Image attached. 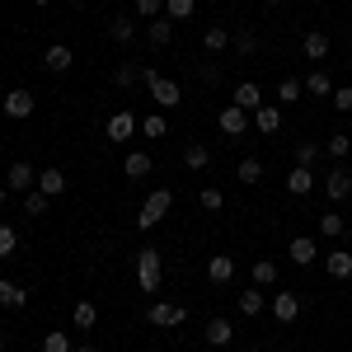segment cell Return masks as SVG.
<instances>
[{
    "mask_svg": "<svg viewBox=\"0 0 352 352\" xmlns=\"http://www.w3.org/2000/svg\"><path fill=\"white\" fill-rule=\"evenodd\" d=\"M160 282H164V254L155 244L136 249V287L141 292H160Z\"/></svg>",
    "mask_w": 352,
    "mask_h": 352,
    "instance_id": "obj_1",
    "label": "cell"
},
{
    "mask_svg": "<svg viewBox=\"0 0 352 352\" xmlns=\"http://www.w3.org/2000/svg\"><path fill=\"white\" fill-rule=\"evenodd\" d=\"M141 80H146V89H151V99H155V104H160L164 113L184 104V89H179V80H169V76H160L155 66H141Z\"/></svg>",
    "mask_w": 352,
    "mask_h": 352,
    "instance_id": "obj_2",
    "label": "cell"
},
{
    "mask_svg": "<svg viewBox=\"0 0 352 352\" xmlns=\"http://www.w3.org/2000/svg\"><path fill=\"white\" fill-rule=\"evenodd\" d=\"M169 207H174V192H169V188H155L151 197H146V202H141V212H136V226H141V230H155V226L169 217Z\"/></svg>",
    "mask_w": 352,
    "mask_h": 352,
    "instance_id": "obj_3",
    "label": "cell"
},
{
    "mask_svg": "<svg viewBox=\"0 0 352 352\" xmlns=\"http://www.w3.org/2000/svg\"><path fill=\"white\" fill-rule=\"evenodd\" d=\"M33 109H38L33 89H10V94L0 99V113H5L10 122H24V118H33Z\"/></svg>",
    "mask_w": 352,
    "mask_h": 352,
    "instance_id": "obj_4",
    "label": "cell"
},
{
    "mask_svg": "<svg viewBox=\"0 0 352 352\" xmlns=\"http://www.w3.org/2000/svg\"><path fill=\"white\" fill-rule=\"evenodd\" d=\"M146 320H151L155 329H179L184 320H188V310H184V305H174V300H155V305L146 310Z\"/></svg>",
    "mask_w": 352,
    "mask_h": 352,
    "instance_id": "obj_5",
    "label": "cell"
},
{
    "mask_svg": "<svg viewBox=\"0 0 352 352\" xmlns=\"http://www.w3.org/2000/svg\"><path fill=\"white\" fill-rule=\"evenodd\" d=\"M104 132H109V141H132V136L141 132V122H136L132 109H118L109 122H104Z\"/></svg>",
    "mask_w": 352,
    "mask_h": 352,
    "instance_id": "obj_6",
    "label": "cell"
},
{
    "mask_svg": "<svg viewBox=\"0 0 352 352\" xmlns=\"http://www.w3.org/2000/svg\"><path fill=\"white\" fill-rule=\"evenodd\" d=\"M5 188H10V192H33V188H38V169H33L28 160H14V164H10V174H5Z\"/></svg>",
    "mask_w": 352,
    "mask_h": 352,
    "instance_id": "obj_7",
    "label": "cell"
},
{
    "mask_svg": "<svg viewBox=\"0 0 352 352\" xmlns=\"http://www.w3.org/2000/svg\"><path fill=\"white\" fill-rule=\"evenodd\" d=\"M268 310H272L277 324H296V320H300V296H296V292H277Z\"/></svg>",
    "mask_w": 352,
    "mask_h": 352,
    "instance_id": "obj_8",
    "label": "cell"
},
{
    "mask_svg": "<svg viewBox=\"0 0 352 352\" xmlns=\"http://www.w3.org/2000/svg\"><path fill=\"white\" fill-rule=\"evenodd\" d=\"M217 127L226 136H244V132H249V113H244L240 104H226V109L217 113Z\"/></svg>",
    "mask_w": 352,
    "mask_h": 352,
    "instance_id": "obj_9",
    "label": "cell"
},
{
    "mask_svg": "<svg viewBox=\"0 0 352 352\" xmlns=\"http://www.w3.org/2000/svg\"><path fill=\"white\" fill-rule=\"evenodd\" d=\"M329 47H333V43H329L324 28H310V33L300 38V52H305V61H315V66H320V61L329 56Z\"/></svg>",
    "mask_w": 352,
    "mask_h": 352,
    "instance_id": "obj_10",
    "label": "cell"
},
{
    "mask_svg": "<svg viewBox=\"0 0 352 352\" xmlns=\"http://www.w3.org/2000/svg\"><path fill=\"white\" fill-rule=\"evenodd\" d=\"M43 61H47V71H52V76H66V71L76 66V52H71L66 43H52V47L43 52Z\"/></svg>",
    "mask_w": 352,
    "mask_h": 352,
    "instance_id": "obj_11",
    "label": "cell"
},
{
    "mask_svg": "<svg viewBox=\"0 0 352 352\" xmlns=\"http://www.w3.org/2000/svg\"><path fill=\"white\" fill-rule=\"evenodd\" d=\"M324 272L333 277V282H348L352 277V254L348 249H329L324 254Z\"/></svg>",
    "mask_w": 352,
    "mask_h": 352,
    "instance_id": "obj_12",
    "label": "cell"
},
{
    "mask_svg": "<svg viewBox=\"0 0 352 352\" xmlns=\"http://www.w3.org/2000/svg\"><path fill=\"white\" fill-rule=\"evenodd\" d=\"M310 188H315V169H310V164H292V174H287V192H292V197H305Z\"/></svg>",
    "mask_w": 352,
    "mask_h": 352,
    "instance_id": "obj_13",
    "label": "cell"
},
{
    "mask_svg": "<svg viewBox=\"0 0 352 352\" xmlns=\"http://www.w3.org/2000/svg\"><path fill=\"white\" fill-rule=\"evenodd\" d=\"M300 89H305V94H315V99H329V94H333V80H329L324 66H310V76L300 80Z\"/></svg>",
    "mask_w": 352,
    "mask_h": 352,
    "instance_id": "obj_14",
    "label": "cell"
},
{
    "mask_svg": "<svg viewBox=\"0 0 352 352\" xmlns=\"http://www.w3.org/2000/svg\"><path fill=\"white\" fill-rule=\"evenodd\" d=\"M235 104H240L244 113H258V109H263V89H258L254 80H240V85H235Z\"/></svg>",
    "mask_w": 352,
    "mask_h": 352,
    "instance_id": "obj_15",
    "label": "cell"
},
{
    "mask_svg": "<svg viewBox=\"0 0 352 352\" xmlns=\"http://www.w3.org/2000/svg\"><path fill=\"white\" fill-rule=\"evenodd\" d=\"M287 258H292L296 268H310V263H315V240H310V235H296V240L287 244Z\"/></svg>",
    "mask_w": 352,
    "mask_h": 352,
    "instance_id": "obj_16",
    "label": "cell"
},
{
    "mask_svg": "<svg viewBox=\"0 0 352 352\" xmlns=\"http://www.w3.org/2000/svg\"><path fill=\"white\" fill-rule=\"evenodd\" d=\"M207 277H212L217 287H226V282L235 277V258H230V254H212V258H207Z\"/></svg>",
    "mask_w": 352,
    "mask_h": 352,
    "instance_id": "obj_17",
    "label": "cell"
},
{
    "mask_svg": "<svg viewBox=\"0 0 352 352\" xmlns=\"http://www.w3.org/2000/svg\"><path fill=\"white\" fill-rule=\"evenodd\" d=\"M207 164H212V151H207L202 141H188V146H184V169H192V174H202Z\"/></svg>",
    "mask_w": 352,
    "mask_h": 352,
    "instance_id": "obj_18",
    "label": "cell"
},
{
    "mask_svg": "<svg viewBox=\"0 0 352 352\" xmlns=\"http://www.w3.org/2000/svg\"><path fill=\"white\" fill-rule=\"evenodd\" d=\"M202 333H207V343H212V348H230L235 324H230V320H207V329H202Z\"/></svg>",
    "mask_w": 352,
    "mask_h": 352,
    "instance_id": "obj_19",
    "label": "cell"
},
{
    "mask_svg": "<svg viewBox=\"0 0 352 352\" xmlns=\"http://www.w3.org/2000/svg\"><path fill=\"white\" fill-rule=\"evenodd\" d=\"M146 38H151V47H169V38H174V19H169V14L151 19V24H146Z\"/></svg>",
    "mask_w": 352,
    "mask_h": 352,
    "instance_id": "obj_20",
    "label": "cell"
},
{
    "mask_svg": "<svg viewBox=\"0 0 352 352\" xmlns=\"http://www.w3.org/2000/svg\"><path fill=\"white\" fill-rule=\"evenodd\" d=\"M324 192L333 197V202H343V197H352V174H348V169H333V174L324 179Z\"/></svg>",
    "mask_w": 352,
    "mask_h": 352,
    "instance_id": "obj_21",
    "label": "cell"
},
{
    "mask_svg": "<svg viewBox=\"0 0 352 352\" xmlns=\"http://www.w3.org/2000/svg\"><path fill=\"white\" fill-rule=\"evenodd\" d=\"M254 127H258L263 136H277V127H282V109H277V104H263V109L254 113Z\"/></svg>",
    "mask_w": 352,
    "mask_h": 352,
    "instance_id": "obj_22",
    "label": "cell"
},
{
    "mask_svg": "<svg viewBox=\"0 0 352 352\" xmlns=\"http://www.w3.org/2000/svg\"><path fill=\"white\" fill-rule=\"evenodd\" d=\"M0 305H5V310H24L28 292H24V287H14L10 277H0Z\"/></svg>",
    "mask_w": 352,
    "mask_h": 352,
    "instance_id": "obj_23",
    "label": "cell"
},
{
    "mask_svg": "<svg viewBox=\"0 0 352 352\" xmlns=\"http://www.w3.org/2000/svg\"><path fill=\"white\" fill-rule=\"evenodd\" d=\"M38 192L61 197V192H66V174H61V169H38Z\"/></svg>",
    "mask_w": 352,
    "mask_h": 352,
    "instance_id": "obj_24",
    "label": "cell"
},
{
    "mask_svg": "<svg viewBox=\"0 0 352 352\" xmlns=\"http://www.w3.org/2000/svg\"><path fill=\"white\" fill-rule=\"evenodd\" d=\"M71 324H76V329H94V324H99V305H94V300H76Z\"/></svg>",
    "mask_w": 352,
    "mask_h": 352,
    "instance_id": "obj_25",
    "label": "cell"
},
{
    "mask_svg": "<svg viewBox=\"0 0 352 352\" xmlns=\"http://www.w3.org/2000/svg\"><path fill=\"white\" fill-rule=\"evenodd\" d=\"M122 174H127V179H146V174H151V155H146V151H127Z\"/></svg>",
    "mask_w": 352,
    "mask_h": 352,
    "instance_id": "obj_26",
    "label": "cell"
},
{
    "mask_svg": "<svg viewBox=\"0 0 352 352\" xmlns=\"http://www.w3.org/2000/svg\"><path fill=\"white\" fill-rule=\"evenodd\" d=\"M109 38L118 43V47H132V43H136V24H132V19H122V14H118V19L109 24Z\"/></svg>",
    "mask_w": 352,
    "mask_h": 352,
    "instance_id": "obj_27",
    "label": "cell"
},
{
    "mask_svg": "<svg viewBox=\"0 0 352 352\" xmlns=\"http://www.w3.org/2000/svg\"><path fill=\"white\" fill-rule=\"evenodd\" d=\"M202 47H207V52H226V47H230V28H221V24L202 28Z\"/></svg>",
    "mask_w": 352,
    "mask_h": 352,
    "instance_id": "obj_28",
    "label": "cell"
},
{
    "mask_svg": "<svg viewBox=\"0 0 352 352\" xmlns=\"http://www.w3.org/2000/svg\"><path fill=\"white\" fill-rule=\"evenodd\" d=\"M235 179H240L244 188H254V184L263 179V160H254V155H244V160H240V169H235Z\"/></svg>",
    "mask_w": 352,
    "mask_h": 352,
    "instance_id": "obj_29",
    "label": "cell"
},
{
    "mask_svg": "<svg viewBox=\"0 0 352 352\" xmlns=\"http://www.w3.org/2000/svg\"><path fill=\"white\" fill-rule=\"evenodd\" d=\"M263 287H254V292H240V315L244 320H254V315H263Z\"/></svg>",
    "mask_w": 352,
    "mask_h": 352,
    "instance_id": "obj_30",
    "label": "cell"
},
{
    "mask_svg": "<svg viewBox=\"0 0 352 352\" xmlns=\"http://www.w3.org/2000/svg\"><path fill=\"white\" fill-rule=\"evenodd\" d=\"M230 47H235L240 56H254V52H258V33H249V28L230 33Z\"/></svg>",
    "mask_w": 352,
    "mask_h": 352,
    "instance_id": "obj_31",
    "label": "cell"
},
{
    "mask_svg": "<svg viewBox=\"0 0 352 352\" xmlns=\"http://www.w3.org/2000/svg\"><path fill=\"white\" fill-rule=\"evenodd\" d=\"M324 151L333 155V160H348V155H352V136H348V132H333V136L324 141Z\"/></svg>",
    "mask_w": 352,
    "mask_h": 352,
    "instance_id": "obj_32",
    "label": "cell"
},
{
    "mask_svg": "<svg viewBox=\"0 0 352 352\" xmlns=\"http://www.w3.org/2000/svg\"><path fill=\"white\" fill-rule=\"evenodd\" d=\"M343 230H348V221L338 217V212H324V217H320V235H324V240H338Z\"/></svg>",
    "mask_w": 352,
    "mask_h": 352,
    "instance_id": "obj_33",
    "label": "cell"
},
{
    "mask_svg": "<svg viewBox=\"0 0 352 352\" xmlns=\"http://www.w3.org/2000/svg\"><path fill=\"white\" fill-rule=\"evenodd\" d=\"M249 272H254V287H272V282H277V263H272V258H258Z\"/></svg>",
    "mask_w": 352,
    "mask_h": 352,
    "instance_id": "obj_34",
    "label": "cell"
},
{
    "mask_svg": "<svg viewBox=\"0 0 352 352\" xmlns=\"http://www.w3.org/2000/svg\"><path fill=\"white\" fill-rule=\"evenodd\" d=\"M169 132V122H164V113H151V118H141V136H151V141H160Z\"/></svg>",
    "mask_w": 352,
    "mask_h": 352,
    "instance_id": "obj_35",
    "label": "cell"
},
{
    "mask_svg": "<svg viewBox=\"0 0 352 352\" xmlns=\"http://www.w3.org/2000/svg\"><path fill=\"white\" fill-rule=\"evenodd\" d=\"M192 10H197V0H164V14L179 24V19H192Z\"/></svg>",
    "mask_w": 352,
    "mask_h": 352,
    "instance_id": "obj_36",
    "label": "cell"
},
{
    "mask_svg": "<svg viewBox=\"0 0 352 352\" xmlns=\"http://www.w3.org/2000/svg\"><path fill=\"white\" fill-rule=\"evenodd\" d=\"M14 249H19V230L0 221V258H14Z\"/></svg>",
    "mask_w": 352,
    "mask_h": 352,
    "instance_id": "obj_37",
    "label": "cell"
},
{
    "mask_svg": "<svg viewBox=\"0 0 352 352\" xmlns=\"http://www.w3.org/2000/svg\"><path fill=\"white\" fill-rule=\"evenodd\" d=\"M43 352H76V348H71V338L61 329H52V333H43Z\"/></svg>",
    "mask_w": 352,
    "mask_h": 352,
    "instance_id": "obj_38",
    "label": "cell"
},
{
    "mask_svg": "<svg viewBox=\"0 0 352 352\" xmlns=\"http://www.w3.org/2000/svg\"><path fill=\"white\" fill-rule=\"evenodd\" d=\"M47 202H52V197H47V192H38V188L24 192V212H28V217H43V212H47Z\"/></svg>",
    "mask_w": 352,
    "mask_h": 352,
    "instance_id": "obj_39",
    "label": "cell"
},
{
    "mask_svg": "<svg viewBox=\"0 0 352 352\" xmlns=\"http://www.w3.org/2000/svg\"><path fill=\"white\" fill-rule=\"evenodd\" d=\"M136 80H141V71H136V66H118V71H113V85H118V89H132Z\"/></svg>",
    "mask_w": 352,
    "mask_h": 352,
    "instance_id": "obj_40",
    "label": "cell"
},
{
    "mask_svg": "<svg viewBox=\"0 0 352 352\" xmlns=\"http://www.w3.org/2000/svg\"><path fill=\"white\" fill-rule=\"evenodd\" d=\"M197 202H202V212H221V207H226V192H221V188H202Z\"/></svg>",
    "mask_w": 352,
    "mask_h": 352,
    "instance_id": "obj_41",
    "label": "cell"
},
{
    "mask_svg": "<svg viewBox=\"0 0 352 352\" xmlns=\"http://www.w3.org/2000/svg\"><path fill=\"white\" fill-rule=\"evenodd\" d=\"M136 14H141L146 24H151V19H160V14H164V0H136Z\"/></svg>",
    "mask_w": 352,
    "mask_h": 352,
    "instance_id": "obj_42",
    "label": "cell"
},
{
    "mask_svg": "<svg viewBox=\"0 0 352 352\" xmlns=\"http://www.w3.org/2000/svg\"><path fill=\"white\" fill-rule=\"evenodd\" d=\"M329 104H333L338 113H352V85H343V89H333V94H329Z\"/></svg>",
    "mask_w": 352,
    "mask_h": 352,
    "instance_id": "obj_43",
    "label": "cell"
},
{
    "mask_svg": "<svg viewBox=\"0 0 352 352\" xmlns=\"http://www.w3.org/2000/svg\"><path fill=\"white\" fill-rule=\"evenodd\" d=\"M277 99H282V104H296L300 99V80H282L277 85Z\"/></svg>",
    "mask_w": 352,
    "mask_h": 352,
    "instance_id": "obj_44",
    "label": "cell"
},
{
    "mask_svg": "<svg viewBox=\"0 0 352 352\" xmlns=\"http://www.w3.org/2000/svg\"><path fill=\"white\" fill-rule=\"evenodd\" d=\"M315 155H320L315 141H300V146H296V164H315Z\"/></svg>",
    "mask_w": 352,
    "mask_h": 352,
    "instance_id": "obj_45",
    "label": "cell"
},
{
    "mask_svg": "<svg viewBox=\"0 0 352 352\" xmlns=\"http://www.w3.org/2000/svg\"><path fill=\"white\" fill-rule=\"evenodd\" d=\"M197 76H202V85H217V80H221L217 66H197Z\"/></svg>",
    "mask_w": 352,
    "mask_h": 352,
    "instance_id": "obj_46",
    "label": "cell"
},
{
    "mask_svg": "<svg viewBox=\"0 0 352 352\" xmlns=\"http://www.w3.org/2000/svg\"><path fill=\"white\" fill-rule=\"evenodd\" d=\"M5 197H10V188H5V184H0V207H5Z\"/></svg>",
    "mask_w": 352,
    "mask_h": 352,
    "instance_id": "obj_47",
    "label": "cell"
},
{
    "mask_svg": "<svg viewBox=\"0 0 352 352\" xmlns=\"http://www.w3.org/2000/svg\"><path fill=\"white\" fill-rule=\"evenodd\" d=\"M76 352H99V348H76Z\"/></svg>",
    "mask_w": 352,
    "mask_h": 352,
    "instance_id": "obj_48",
    "label": "cell"
},
{
    "mask_svg": "<svg viewBox=\"0 0 352 352\" xmlns=\"http://www.w3.org/2000/svg\"><path fill=\"white\" fill-rule=\"evenodd\" d=\"M71 5H89V0H71Z\"/></svg>",
    "mask_w": 352,
    "mask_h": 352,
    "instance_id": "obj_49",
    "label": "cell"
},
{
    "mask_svg": "<svg viewBox=\"0 0 352 352\" xmlns=\"http://www.w3.org/2000/svg\"><path fill=\"white\" fill-rule=\"evenodd\" d=\"M33 5H47V0H33Z\"/></svg>",
    "mask_w": 352,
    "mask_h": 352,
    "instance_id": "obj_50",
    "label": "cell"
},
{
    "mask_svg": "<svg viewBox=\"0 0 352 352\" xmlns=\"http://www.w3.org/2000/svg\"><path fill=\"white\" fill-rule=\"evenodd\" d=\"M0 352H5V338H0Z\"/></svg>",
    "mask_w": 352,
    "mask_h": 352,
    "instance_id": "obj_51",
    "label": "cell"
},
{
    "mask_svg": "<svg viewBox=\"0 0 352 352\" xmlns=\"http://www.w3.org/2000/svg\"><path fill=\"white\" fill-rule=\"evenodd\" d=\"M268 5H282V0H268Z\"/></svg>",
    "mask_w": 352,
    "mask_h": 352,
    "instance_id": "obj_52",
    "label": "cell"
},
{
    "mask_svg": "<svg viewBox=\"0 0 352 352\" xmlns=\"http://www.w3.org/2000/svg\"><path fill=\"white\" fill-rule=\"evenodd\" d=\"M221 352H230V348H221Z\"/></svg>",
    "mask_w": 352,
    "mask_h": 352,
    "instance_id": "obj_53",
    "label": "cell"
}]
</instances>
